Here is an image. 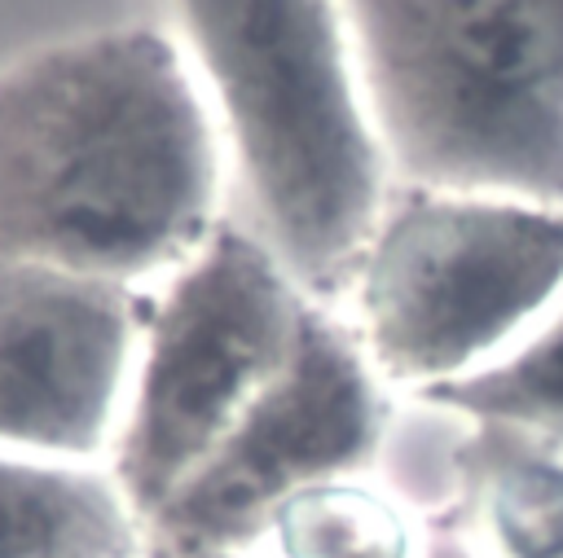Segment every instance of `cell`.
<instances>
[{
	"label": "cell",
	"mask_w": 563,
	"mask_h": 558,
	"mask_svg": "<svg viewBox=\"0 0 563 558\" xmlns=\"http://www.w3.org/2000/svg\"><path fill=\"white\" fill-rule=\"evenodd\" d=\"M308 308L277 255L242 228H216L172 272L145 312L110 466L141 523L282 369Z\"/></svg>",
	"instance_id": "5b68a950"
},
{
	"label": "cell",
	"mask_w": 563,
	"mask_h": 558,
	"mask_svg": "<svg viewBox=\"0 0 563 558\" xmlns=\"http://www.w3.org/2000/svg\"><path fill=\"white\" fill-rule=\"evenodd\" d=\"M145 312L132 286L0 259V448L84 461L114 444Z\"/></svg>",
	"instance_id": "52a82bcc"
},
{
	"label": "cell",
	"mask_w": 563,
	"mask_h": 558,
	"mask_svg": "<svg viewBox=\"0 0 563 558\" xmlns=\"http://www.w3.org/2000/svg\"><path fill=\"white\" fill-rule=\"evenodd\" d=\"M559 290V207L444 189L383 207L352 277L369 365L413 395L501 356Z\"/></svg>",
	"instance_id": "277c9868"
},
{
	"label": "cell",
	"mask_w": 563,
	"mask_h": 558,
	"mask_svg": "<svg viewBox=\"0 0 563 558\" xmlns=\"http://www.w3.org/2000/svg\"><path fill=\"white\" fill-rule=\"evenodd\" d=\"M145 523L110 470L0 448V558H141Z\"/></svg>",
	"instance_id": "9c48e42d"
},
{
	"label": "cell",
	"mask_w": 563,
	"mask_h": 558,
	"mask_svg": "<svg viewBox=\"0 0 563 558\" xmlns=\"http://www.w3.org/2000/svg\"><path fill=\"white\" fill-rule=\"evenodd\" d=\"M484 558H563V448L515 426L453 431V501L444 518Z\"/></svg>",
	"instance_id": "ba28073f"
},
{
	"label": "cell",
	"mask_w": 563,
	"mask_h": 558,
	"mask_svg": "<svg viewBox=\"0 0 563 558\" xmlns=\"http://www.w3.org/2000/svg\"><path fill=\"white\" fill-rule=\"evenodd\" d=\"M194 558H246V549H207V554H194Z\"/></svg>",
	"instance_id": "4fadbf2b"
},
{
	"label": "cell",
	"mask_w": 563,
	"mask_h": 558,
	"mask_svg": "<svg viewBox=\"0 0 563 558\" xmlns=\"http://www.w3.org/2000/svg\"><path fill=\"white\" fill-rule=\"evenodd\" d=\"M343 22L413 189L563 211V0H343Z\"/></svg>",
	"instance_id": "3957f363"
},
{
	"label": "cell",
	"mask_w": 563,
	"mask_h": 558,
	"mask_svg": "<svg viewBox=\"0 0 563 558\" xmlns=\"http://www.w3.org/2000/svg\"><path fill=\"white\" fill-rule=\"evenodd\" d=\"M264 246L308 299L352 290L383 220V145L343 0H176Z\"/></svg>",
	"instance_id": "7a4b0ae2"
},
{
	"label": "cell",
	"mask_w": 563,
	"mask_h": 558,
	"mask_svg": "<svg viewBox=\"0 0 563 558\" xmlns=\"http://www.w3.org/2000/svg\"><path fill=\"white\" fill-rule=\"evenodd\" d=\"M387 431L391 409L361 338L312 303L282 369L145 518V558L251 549L286 496L378 466Z\"/></svg>",
	"instance_id": "8992f818"
},
{
	"label": "cell",
	"mask_w": 563,
	"mask_h": 558,
	"mask_svg": "<svg viewBox=\"0 0 563 558\" xmlns=\"http://www.w3.org/2000/svg\"><path fill=\"white\" fill-rule=\"evenodd\" d=\"M282 558H418L413 510L361 475L286 496L264 532Z\"/></svg>",
	"instance_id": "30bf717a"
},
{
	"label": "cell",
	"mask_w": 563,
	"mask_h": 558,
	"mask_svg": "<svg viewBox=\"0 0 563 558\" xmlns=\"http://www.w3.org/2000/svg\"><path fill=\"white\" fill-rule=\"evenodd\" d=\"M220 149L185 53L119 26L0 70V259L136 286L216 233Z\"/></svg>",
	"instance_id": "6da1fadb"
},
{
	"label": "cell",
	"mask_w": 563,
	"mask_h": 558,
	"mask_svg": "<svg viewBox=\"0 0 563 558\" xmlns=\"http://www.w3.org/2000/svg\"><path fill=\"white\" fill-rule=\"evenodd\" d=\"M413 400L466 422L515 426L563 448V303L488 365L427 387Z\"/></svg>",
	"instance_id": "8fae6325"
},
{
	"label": "cell",
	"mask_w": 563,
	"mask_h": 558,
	"mask_svg": "<svg viewBox=\"0 0 563 558\" xmlns=\"http://www.w3.org/2000/svg\"><path fill=\"white\" fill-rule=\"evenodd\" d=\"M418 558H484V554L466 536H457L449 527H427V540H422Z\"/></svg>",
	"instance_id": "7c38bea8"
}]
</instances>
